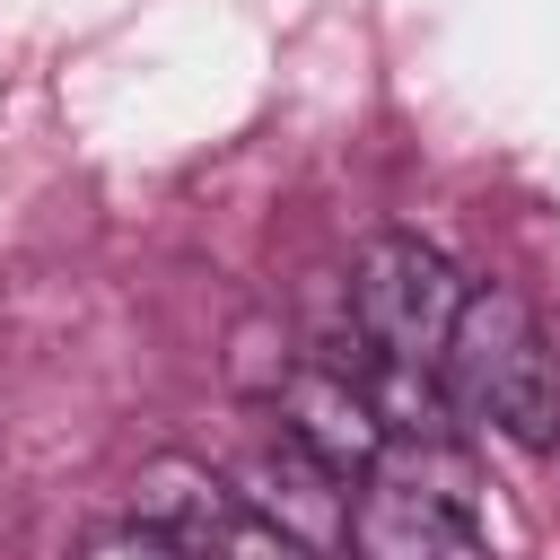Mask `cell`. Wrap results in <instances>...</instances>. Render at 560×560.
<instances>
[{"mask_svg": "<svg viewBox=\"0 0 560 560\" xmlns=\"http://www.w3.org/2000/svg\"><path fill=\"white\" fill-rule=\"evenodd\" d=\"M438 385L455 420H481L508 446H560V359L516 289H464L455 332L438 350Z\"/></svg>", "mask_w": 560, "mask_h": 560, "instance_id": "1", "label": "cell"}, {"mask_svg": "<svg viewBox=\"0 0 560 560\" xmlns=\"http://www.w3.org/2000/svg\"><path fill=\"white\" fill-rule=\"evenodd\" d=\"M341 534H350V560H490V534H481L464 472L438 455L402 464L394 446L359 472Z\"/></svg>", "mask_w": 560, "mask_h": 560, "instance_id": "2", "label": "cell"}, {"mask_svg": "<svg viewBox=\"0 0 560 560\" xmlns=\"http://www.w3.org/2000/svg\"><path fill=\"white\" fill-rule=\"evenodd\" d=\"M455 306H464V280L438 245H420V236H368L359 245V262H350V341L359 350L438 368Z\"/></svg>", "mask_w": 560, "mask_h": 560, "instance_id": "3", "label": "cell"}, {"mask_svg": "<svg viewBox=\"0 0 560 560\" xmlns=\"http://www.w3.org/2000/svg\"><path fill=\"white\" fill-rule=\"evenodd\" d=\"M262 411H271V438H280L289 455L324 464L332 481H359V472L394 446L385 420H376V402H368V385H359L341 359H298V368L280 359Z\"/></svg>", "mask_w": 560, "mask_h": 560, "instance_id": "4", "label": "cell"}, {"mask_svg": "<svg viewBox=\"0 0 560 560\" xmlns=\"http://www.w3.org/2000/svg\"><path fill=\"white\" fill-rule=\"evenodd\" d=\"M192 560H315V542H306L298 525L262 516V508H228V516L192 542Z\"/></svg>", "mask_w": 560, "mask_h": 560, "instance_id": "5", "label": "cell"}, {"mask_svg": "<svg viewBox=\"0 0 560 560\" xmlns=\"http://www.w3.org/2000/svg\"><path fill=\"white\" fill-rule=\"evenodd\" d=\"M79 560H192V551H184V542H166V534H149V525L131 516V525H114V534H96V542H88Z\"/></svg>", "mask_w": 560, "mask_h": 560, "instance_id": "6", "label": "cell"}]
</instances>
